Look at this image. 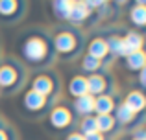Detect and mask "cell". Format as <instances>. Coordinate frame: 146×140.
I'll return each instance as SVG.
<instances>
[{
  "mask_svg": "<svg viewBox=\"0 0 146 140\" xmlns=\"http://www.w3.org/2000/svg\"><path fill=\"white\" fill-rule=\"evenodd\" d=\"M74 124H76V116L72 114L70 107L67 103H56L46 112V126L50 131L63 133V131L74 127Z\"/></svg>",
  "mask_w": 146,
  "mask_h": 140,
  "instance_id": "6",
  "label": "cell"
},
{
  "mask_svg": "<svg viewBox=\"0 0 146 140\" xmlns=\"http://www.w3.org/2000/svg\"><path fill=\"white\" fill-rule=\"evenodd\" d=\"M100 68H104L100 61H96L94 57H91V55H87V54L82 55V59H80V70H82V76H85V78H87V76L98 72Z\"/></svg>",
  "mask_w": 146,
  "mask_h": 140,
  "instance_id": "22",
  "label": "cell"
},
{
  "mask_svg": "<svg viewBox=\"0 0 146 140\" xmlns=\"http://www.w3.org/2000/svg\"><path fill=\"white\" fill-rule=\"evenodd\" d=\"M122 103H126L135 114H143V111L146 107V96L143 90H129L126 94V98L122 100Z\"/></svg>",
  "mask_w": 146,
  "mask_h": 140,
  "instance_id": "15",
  "label": "cell"
},
{
  "mask_svg": "<svg viewBox=\"0 0 146 140\" xmlns=\"http://www.w3.org/2000/svg\"><path fill=\"white\" fill-rule=\"evenodd\" d=\"M70 111L76 118H85V116L94 114V98L91 94L74 98L72 103H70Z\"/></svg>",
  "mask_w": 146,
  "mask_h": 140,
  "instance_id": "12",
  "label": "cell"
},
{
  "mask_svg": "<svg viewBox=\"0 0 146 140\" xmlns=\"http://www.w3.org/2000/svg\"><path fill=\"white\" fill-rule=\"evenodd\" d=\"M87 55H91V57H94L96 61H100L102 66L109 65V63L113 61V59L109 57V52H107L106 37H102V35H96L89 41V44H87Z\"/></svg>",
  "mask_w": 146,
  "mask_h": 140,
  "instance_id": "9",
  "label": "cell"
},
{
  "mask_svg": "<svg viewBox=\"0 0 146 140\" xmlns=\"http://www.w3.org/2000/svg\"><path fill=\"white\" fill-rule=\"evenodd\" d=\"M0 140H15L13 131H11L9 127H0Z\"/></svg>",
  "mask_w": 146,
  "mask_h": 140,
  "instance_id": "24",
  "label": "cell"
},
{
  "mask_svg": "<svg viewBox=\"0 0 146 140\" xmlns=\"http://www.w3.org/2000/svg\"><path fill=\"white\" fill-rule=\"evenodd\" d=\"M50 9H52L50 11L52 17L57 22H67L68 15H70V9H72V2H68V0H57V2L50 4Z\"/></svg>",
  "mask_w": 146,
  "mask_h": 140,
  "instance_id": "19",
  "label": "cell"
},
{
  "mask_svg": "<svg viewBox=\"0 0 146 140\" xmlns=\"http://www.w3.org/2000/svg\"><path fill=\"white\" fill-rule=\"evenodd\" d=\"M65 140H83V135L78 133V131H70V133L65 137Z\"/></svg>",
  "mask_w": 146,
  "mask_h": 140,
  "instance_id": "27",
  "label": "cell"
},
{
  "mask_svg": "<svg viewBox=\"0 0 146 140\" xmlns=\"http://www.w3.org/2000/svg\"><path fill=\"white\" fill-rule=\"evenodd\" d=\"M96 118V129H98V133L100 135H109V133H113L115 129H118V126H117V122H115V118H113V114H100V116H94Z\"/></svg>",
  "mask_w": 146,
  "mask_h": 140,
  "instance_id": "21",
  "label": "cell"
},
{
  "mask_svg": "<svg viewBox=\"0 0 146 140\" xmlns=\"http://www.w3.org/2000/svg\"><path fill=\"white\" fill-rule=\"evenodd\" d=\"M122 41H124V46L128 54H133V52H141L144 48V37L143 33H139L137 30H129L122 35Z\"/></svg>",
  "mask_w": 146,
  "mask_h": 140,
  "instance_id": "17",
  "label": "cell"
},
{
  "mask_svg": "<svg viewBox=\"0 0 146 140\" xmlns=\"http://www.w3.org/2000/svg\"><path fill=\"white\" fill-rule=\"evenodd\" d=\"M67 94L74 100V98H80V96H85L87 92V78L82 74H74L70 79L67 81Z\"/></svg>",
  "mask_w": 146,
  "mask_h": 140,
  "instance_id": "13",
  "label": "cell"
},
{
  "mask_svg": "<svg viewBox=\"0 0 146 140\" xmlns=\"http://www.w3.org/2000/svg\"><path fill=\"white\" fill-rule=\"evenodd\" d=\"M129 140H137V138H129Z\"/></svg>",
  "mask_w": 146,
  "mask_h": 140,
  "instance_id": "29",
  "label": "cell"
},
{
  "mask_svg": "<svg viewBox=\"0 0 146 140\" xmlns=\"http://www.w3.org/2000/svg\"><path fill=\"white\" fill-rule=\"evenodd\" d=\"M139 87H141L139 90H143L144 87H146V68H143V70L139 72Z\"/></svg>",
  "mask_w": 146,
  "mask_h": 140,
  "instance_id": "26",
  "label": "cell"
},
{
  "mask_svg": "<svg viewBox=\"0 0 146 140\" xmlns=\"http://www.w3.org/2000/svg\"><path fill=\"white\" fill-rule=\"evenodd\" d=\"M113 118H115V122H117L118 127H129V126L133 127L139 120H143V118H141V114H135V112H133L126 103H122V101L115 105Z\"/></svg>",
  "mask_w": 146,
  "mask_h": 140,
  "instance_id": "10",
  "label": "cell"
},
{
  "mask_svg": "<svg viewBox=\"0 0 146 140\" xmlns=\"http://www.w3.org/2000/svg\"><path fill=\"white\" fill-rule=\"evenodd\" d=\"M28 89L37 92L39 96L46 98L52 105H56V100L61 94V81L59 76L54 70H43V72H35L32 76V79L28 81Z\"/></svg>",
  "mask_w": 146,
  "mask_h": 140,
  "instance_id": "4",
  "label": "cell"
},
{
  "mask_svg": "<svg viewBox=\"0 0 146 140\" xmlns=\"http://www.w3.org/2000/svg\"><path fill=\"white\" fill-rule=\"evenodd\" d=\"M52 37V46L56 52V59L61 61H74L80 55H83V46H85V35L80 28L72 26H59Z\"/></svg>",
  "mask_w": 146,
  "mask_h": 140,
  "instance_id": "2",
  "label": "cell"
},
{
  "mask_svg": "<svg viewBox=\"0 0 146 140\" xmlns=\"http://www.w3.org/2000/svg\"><path fill=\"white\" fill-rule=\"evenodd\" d=\"M83 140H106V137L100 133H93V135H87V137H83Z\"/></svg>",
  "mask_w": 146,
  "mask_h": 140,
  "instance_id": "28",
  "label": "cell"
},
{
  "mask_svg": "<svg viewBox=\"0 0 146 140\" xmlns=\"http://www.w3.org/2000/svg\"><path fill=\"white\" fill-rule=\"evenodd\" d=\"M113 90H115L113 78H111V74L106 68H100L98 72L87 76V92H89L93 98L104 96V94L113 96Z\"/></svg>",
  "mask_w": 146,
  "mask_h": 140,
  "instance_id": "7",
  "label": "cell"
},
{
  "mask_svg": "<svg viewBox=\"0 0 146 140\" xmlns=\"http://www.w3.org/2000/svg\"><path fill=\"white\" fill-rule=\"evenodd\" d=\"M131 138H137V140H146V133H144V127L139 126L135 127V131L131 133Z\"/></svg>",
  "mask_w": 146,
  "mask_h": 140,
  "instance_id": "25",
  "label": "cell"
},
{
  "mask_svg": "<svg viewBox=\"0 0 146 140\" xmlns=\"http://www.w3.org/2000/svg\"><path fill=\"white\" fill-rule=\"evenodd\" d=\"M15 59L26 70H50L56 63V52L52 46L50 32L43 28H28L15 39Z\"/></svg>",
  "mask_w": 146,
  "mask_h": 140,
  "instance_id": "1",
  "label": "cell"
},
{
  "mask_svg": "<svg viewBox=\"0 0 146 140\" xmlns=\"http://www.w3.org/2000/svg\"><path fill=\"white\" fill-rule=\"evenodd\" d=\"M115 105H117V101H115L113 96H107V94H104V96L94 98V116H100V114H113Z\"/></svg>",
  "mask_w": 146,
  "mask_h": 140,
  "instance_id": "20",
  "label": "cell"
},
{
  "mask_svg": "<svg viewBox=\"0 0 146 140\" xmlns=\"http://www.w3.org/2000/svg\"><path fill=\"white\" fill-rule=\"evenodd\" d=\"M122 61H124L126 70L131 72V74H139L143 68H146V54H144V50L128 54L124 59H122Z\"/></svg>",
  "mask_w": 146,
  "mask_h": 140,
  "instance_id": "16",
  "label": "cell"
},
{
  "mask_svg": "<svg viewBox=\"0 0 146 140\" xmlns=\"http://www.w3.org/2000/svg\"><path fill=\"white\" fill-rule=\"evenodd\" d=\"M128 18L131 22V26H135L137 30H143L146 26V4L135 2L128 11Z\"/></svg>",
  "mask_w": 146,
  "mask_h": 140,
  "instance_id": "18",
  "label": "cell"
},
{
  "mask_svg": "<svg viewBox=\"0 0 146 140\" xmlns=\"http://www.w3.org/2000/svg\"><path fill=\"white\" fill-rule=\"evenodd\" d=\"M28 81V70L13 57L6 55L0 59V94H17Z\"/></svg>",
  "mask_w": 146,
  "mask_h": 140,
  "instance_id": "3",
  "label": "cell"
},
{
  "mask_svg": "<svg viewBox=\"0 0 146 140\" xmlns=\"http://www.w3.org/2000/svg\"><path fill=\"white\" fill-rule=\"evenodd\" d=\"M50 109H52V103L46 98L39 96L37 92H33L30 89H26L22 92L21 100H19V111L24 118H32V120L43 118V116H46Z\"/></svg>",
  "mask_w": 146,
  "mask_h": 140,
  "instance_id": "5",
  "label": "cell"
},
{
  "mask_svg": "<svg viewBox=\"0 0 146 140\" xmlns=\"http://www.w3.org/2000/svg\"><path fill=\"white\" fill-rule=\"evenodd\" d=\"M26 2L19 0H0V24L4 26H13L22 20L26 15Z\"/></svg>",
  "mask_w": 146,
  "mask_h": 140,
  "instance_id": "8",
  "label": "cell"
},
{
  "mask_svg": "<svg viewBox=\"0 0 146 140\" xmlns=\"http://www.w3.org/2000/svg\"><path fill=\"white\" fill-rule=\"evenodd\" d=\"M78 133H82L83 137L93 135V133H98V129H96V118H94V114L85 116V118H80V122H78Z\"/></svg>",
  "mask_w": 146,
  "mask_h": 140,
  "instance_id": "23",
  "label": "cell"
},
{
  "mask_svg": "<svg viewBox=\"0 0 146 140\" xmlns=\"http://www.w3.org/2000/svg\"><path fill=\"white\" fill-rule=\"evenodd\" d=\"M93 15L94 13L85 6V2H72V9H70V15H68L67 22L72 28H80V26H83L85 22H89Z\"/></svg>",
  "mask_w": 146,
  "mask_h": 140,
  "instance_id": "11",
  "label": "cell"
},
{
  "mask_svg": "<svg viewBox=\"0 0 146 140\" xmlns=\"http://www.w3.org/2000/svg\"><path fill=\"white\" fill-rule=\"evenodd\" d=\"M106 44H107V52H109L111 59H124L128 55L124 46V41H122V35H109L106 37Z\"/></svg>",
  "mask_w": 146,
  "mask_h": 140,
  "instance_id": "14",
  "label": "cell"
}]
</instances>
